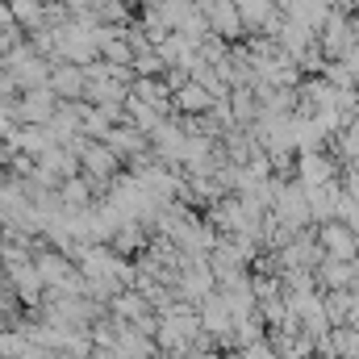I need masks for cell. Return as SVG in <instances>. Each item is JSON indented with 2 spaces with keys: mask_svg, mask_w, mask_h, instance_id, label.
Here are the masks:
<instances>
[{
  "mask_svg": "<svg viewBox=\"0 0 359 359\" xmlns=\"http://www.w3.org/2000/svg\"><path fill=\"white\" fill-rule=\"evenodd\" d=\"M230 4H234L238 21L251 25V29L255 25H276V17H271L276 13V0H230Z\"/></svg>",
  "mask_w": 359,
  "mask_h": 359,
  "instance_id": "cell-1",
  "label": "cell"
},
{
  "mask_svg": "<svg viewBox=\"0 0 359 359\" xmlns=\"http://www.w3.org/2000/svg\"><path fill=\"white\" fill-rule=\"evenodd\" d=\"M301 180H305L309 188H322V184L330 180V163H326L322 155H309V151H305V155H301Z\"/></svg>",
  "mask_w": 359,
  "mask_h": 359,
  "instance_id": "cell-2",
  "label": "cell"
},
{
  "mask_svg": "<svg viewBox=\"0 0 359 359\" xmlns=\"http://www.w3.org/2000/svg\"><path fill=\"white\" fill-rule=\"evenodd\" d=\"M180 109H213V92L188 80V84H180Z\"/></svg>",
  "mask_w": 359,
  "mask_h": 359,
  "instance_id": "cell-3",
  "label": "cell"
},
{
  "mask_svg": "<svg viewBox=\"0 0 359 359\" xmlns=\"http://www.w3.org/2000/svg\"><path fill=\"white\" fill-rule=\"evenodd\" d=\"M347 180H351V192H355V201H359V172H351Z\"/></svg>",
  "mask_w": 359,
  "mask_h": 359,
  "instance_id": "cell-4",
  "label": "cell"
}]
</instances>
